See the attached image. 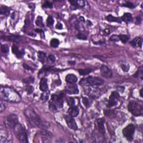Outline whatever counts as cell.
<instances>
[{
  "instance_id": "1",
  "label": "cell",
  "mask_w": 143,
  "mask_h": 143,
  "mask_svg": "<svg viewBox=\"0 0 143 143\" xmlns=\"http://www.w3.org/2000/svg\"><path fill=\"white\" fill-rule=\"evenodd\" d=\"M0 97L1 100L12 103L19 102L21 100V97L19 93L14 88L8 86L1 87Z\"/></svg>"
},
{
  "instance_id": "2",
  "label": "cell",
  "mask_w": 143,
  "mask_h": 143,
  "mask_svg": "<svg viewBox=\"0 0 143 143\" xmlns=\"http://www.w3.org/2000/svg\"><path fill=\"white\" fill-rule=\"evenodd\" d=\"M24 115L29 125L32 128H43V121L39 116L33 109L28 108L24 110Z\"/></svg>"
},
{
  "instance_id": "3",
  "label": "cell",
  "mask_w": 143,
  "mask_h": 143,
  "mask_svg": "<svg viewBox=\"0 0 143 143\" xmlns=\"http://www.w3.org/2000/svg\"><path fill=\"white\" fill-rule=\"evenodd\" d=\"M65 94L63 92L59 94H54L51 96V101L49 104V107L52 111H56L58 108H62L63 106V100Z\"/></svg>"
},
{
  "instance_id": "4",
  "label": "cell",
  "mask_w": 143,
  "mask_h": 143,
  "mask_svg": "<svg viewBox=\"0 0 143 143\" xmlns=\"http://www.w3.org/2000/svg\"><path fill=\"white\" fill-rule=\"evenodd\" d=\"M14 131L16 136L20 143H28V134H27L25 129L22 125L17 123L14 127Z\"/></svg>"
},
{
  "instance_id": "5",
  "label": "cell",
  "mask_w": 143,
  "mask_h": 143,
  "mask_svg": "<svg viewBox=\"0 0 143 143\" xmlns=\"http://www.w3.org/2000/svg\"><path fill=\"white\" fill-rule=\"evenodd\" d=\"M104 81L99 77L89 76L88 77L82 78L79 82V84L85 86H99L102 85Z\"/></svg>"
},
{
  "instance_id": "6",
  "label": "cell",
  "mask_w": 143,
  "mask_h": 143,
  "mask_svg": "<svg viewBox=\"0 0 143 143\" xmlns=\"http://www.w3.org/2000/svg\"><path fill=\"white\" fill-rule=\"evenodd\" d=\"M128 110L134 116H141L143 112V106L142 104L136 101H131L128 105Z\"/></svg>"
},
{
  "instance_id": "7",
  "label": "cell",
  "mask_w": 143,
  "mask_h": 143,
  "mask_svg": "<svg viewBox=\"0 0 143 143\" xmlns=\"http://www.w3.org/2000/svg\"><path fill=\"white\" fill-rule=\"evenodd\" d=\"M135 127L134 125L130 124H129L128 126L123 129L122 134L123 135L126 139L129 141H131L133 140V136L135 133Z\"/></svg>"
},
{
  "instance_id": "8",
  "label": "cell",
  "mask_w": 143,
  "mask_h": 143,
  "mask_svg": "<svg viewBox=\"0 0 143 143\" xmlns=\"http://www.w3.org/2000/svg\"><path fill=\"white\" fill-rule=\"evenodd\" d=\"M85 92L92 98L98 97L100 94V89L94 86H88L86 89Z\"/></svg>"
},
{
  "instance_id": "9",
  "label": "cell",
  "mask_w": 143,
  "mask_h": 143,
  "mask_svg": "<svg viewBox=\"0 0 143 143\" xmlns=\"http://www.w3.org/2000/svg\"><path fill=\"white\" fill-rule=\"evenodd\" d=\"M120 98V94L119 93L116 91H114L111 93V95L109 98L108 105L107 107H111L117 104L118 100Z\"/></svg>"
},
{
  "instance_id": "10",
  "label": "cell",
  "mask_w": 143,
  "mask_h": 143,
  "mask_svg": "<svg viewBox=\"0 0 143 143\" xmlns=\"http://www.w3.org/2000/svg\"><path fill=\"white\" fill-rule=\"evenodd\" d=\"M18 122V117L17 116L14 114H12V115H9L6 119V126H7L9 128H14V127L15 126V125H16Z\"/></svg>"
},
{
  "instance_id": "11",
  "label": "cell",
  "mask_w": 143,
  "mask_h": 143,
  "mask_svg": "<svg viewBox=\"0 0 143 143\" xmlns=\"http://www.w3.org/2000/svg\"><path fill=\"white\" fill-rule=\"evenodd\" d=\"M65 120L68 126L73 130H77L78 129V126L76 121L73 117L70 115H67L65 116Z\"/></svg>"
},
{
  "instance_id": "12",
  "label": "cell",
  "mask_w": 143,
  "mask_h": 143,
  "mask_svg": "<svg viewBox=\"0 0 143 143\" xmlns=\"http://www.w3.org/2000/svg\"><path fill=\"white\" fill-rule=\"evenodd\" d=\"M101 74L103 77L109 78L112 77V72L107 66L102 65L100 68Z\"/></svg>"
},
{
  "instance_id": "13",
  "label": "cell",
  "mask_w": 143,
  "mask_h": 143,
  "mask_svg": "<svg viewBox=\"0 0 143 143\" xmlns=\"http://www.w3.org/2000/svg\"><path fill=\"white\" fill-rule=\"evenodd\" d=\"M65 91L69 94H77L79 93V89L77 86L73 84H69L65 87Z\"/></svg>"
},
{
  "instance_id": "14",
  "label": "cell",
  "mask_w": 143,
  "mask_h": 143,
  "mask_svg": "<svg viewBox=\"0 0 143 143\" xmlns=\"http://www.w3.org/2000/svg\"><path fill=\"white\" fill-rule=\"evenodd\" d=\"M97 125V128L99 130L100 133L101 134H102L103 135H105L106 133V131H105V128L104 126V123H105V119L103 118H101V119H98L96 121Z\"/></svg>"
},
{
  "instance_id": "15",
  "label": "cell",
  "mask_w": 143,
  "mask_h": 143,
  "mask_svg": "<svg viewBox=\"0 0 143 143\" xmlns=\"http://www.w3.org/2000/svg\"><path fill=\"white\" fill-rule=\"evenodd\" d=\"M71 3V10H77L79 7H83L85 5V2L84 1H69Z\"/></svg>"
},
{
  "instance_id": "16",
  "label": "cell",
  "mask_w": 143,
  "mask_h": 143,
  "mask_svg": "<svg viewBox=\"0 0 143 143\" xmlns=\"http://www.w3.org/2000/svg\"><path fill=\"white\" fill-rule=\"evenodd\" d=\"M1 39H3L5 40L10 41V42H19L20 40L21 37L19 35H11L8 36H4V37H1Z\"/></svg>"
},
{
  "instance_id": "17",
  "label": "cell",
  "mask_w": 143,
  "mask_h": 143,
  "mask_svg": "<svg viewBox=\"0 0 143 143\" xmlns=\"http://www.w3.org/2000/svg\"><path fill=\"white\" fill-rule=\"evenodd\" d=\"M78 80V78L76 75L73 74H68L65 77V81L68 84H73L76 83Z\"/></svg>"
},
{
  "instance_id": "18",
  "label": "cell",
  "mask_w": 143,
  "mask_h": 143,
  "mask_svg": "<svg viewBox=\"0 0 143 143\" xmlns=\"http://www.w3.org/2000/svg\"><path fill=\"white\" fill-rule=\"evenodd\" d=\"M39 88L43 92L48 91V87L47 84V79L45 78H42L40 80V83H39Z\"/></svg>"
},
{
  "instance_id": "19",
  "label": "cell",
  "mask_w": 143,
  "mask_h": 143,
  "mask_svg": "<svg viewBox=\"0 0 143 143\" xmlns=\"http://www.w3.org/2000/svg\"><path fill=\"white\" fill-rule=\"evenodd\" d=\"M68 113L72 117H76L79 114V109L77 106L71 107L68 110Z\"/></svg>"
},
{
  "instance_id": "20",
  "label": "cell",
  "mask_w": 143,
  "mask_h": 143,
  "mask_svg": "<svg viewBox=\"0 0 143 143\" xmlns=\"http://www.w3.org/2000/svg\"><path fill=\"white\" fill-rule=\"evenodd\" d=\"M130 44L134 47H142V40L140 37H136L130 42Z\"/></svg>"
},
{
  "instance_id": "21",
  "label": "cell",
  "mask_w": 143,
  "mask_h": 143,
  "mask_svg": "<svg viewBox=\"0 0 143 143\" xmlns=\"http://www.w3.org/2000/svg\"><path fill=\"white\" fill-rule=\"evenodd\" d=\"M12 52L18 58H21L22 56V51H20L18 48L15 45L12 46Z\"/></svg>"
},
{
  "instance_id": "22",
  "label": "cell",
  "mask_w": 143,
  "mask_h": 143,
  "mask_svg": "<svg viewBox=\"0 0 143 143\" xmlns=\"http://www.w3.org/2000/svg\"><path fill=\"white\" fill-rule=\"evenodd\" d=\"M122 21L126 23H130L133 21V17L130 13H125L121 17Z\"/></svg>"
},
{
  "instance_id": "23",
  "label": "cell",
  "mask_w": 143,
  "mask_h": 143,
  "mask_svg": "<svg viewBox=\"0 0 143 143\" xmlns=\"http://www.w3.org/2000/svg\"><path fill=\"white\" fill-rule=\"evenodd\" d=\"M107 20L109 22H117L119 23H121V22L122 21L121 17H116L111 15H108L107 17Z\"/></svg>"
},
{
  "instance_id": "24",
  "label": "cell",
  "mask_w": 143,
  "mask_h": 143,
  "mask_svg": "<svg viewBox=\"0 0 143 143\" xmlns=\"http://www.w3.org/2000/svg\"><path fill=\"white\" fill-rule=\"evenodd\" d=\"M10 12V8L7 6H2L0 8V14L1 15H3L5 16H8Z\"/></svg>"
},
{
  "instance_id": "25",
  "label": "cell",
  "mask_w": 143,
  "mask_h": 143,
  "mask_svg": "<svg viewBox=\"0 0 143 143\" xmlns=\"http://www.w3.org/2000/svg\"><path fill=\"white\" fill-rule=\"evenodd\" d=\"M82 101H83V104L86 107H88L89 106H90V105L92 102V98L90 97L89 98H88L83 97V100H82Z\"/></svg>"
},
{
  "instance_id": "26",
  "label": "cell",
  "mask_w": 143,
  "mask_h": 143,
  "mask_svg": "<svg viewBox=\"0 0 143 143\" xmlns=\"http://www.w3.org/2000/svg\"><path fill=\"white\" fill-rule=\"evenodd\" d=\"M50 45L52 48H57L59 45V40L58 39H52L50 43Z\"/></svg>"
},
{
  "instance_id": "27",
  "label": "cell",
  "mask_w": 143,
  "mask_h": 143,
  "mask_svg": "<svg viewBox=\"0 0 143 143\" xmlns=\"http://www.w3.org/2000/svg\"><path fill=\"white\" fill-rule=\"evenodd\" d=\"M49 91L48 90L43 92L42 95H41V99H42V100H43L44 102L47 101L49 97Z\"/></svg>"
},
{
  "instance_id": "28",
  "label": "cell",
  "mask_w": 143,
  "mask_h": 143,
  "mask_svg": "<svg viewBox=\"0 0 143 143\" xmlns=\"http://www.w3.org/2000/svg\"><path fill=\"white\" fill-rule=\"evenodd\" d=\"M78 72H79V73L80 75H82V76H86V75L89 74V73L92 72V69L89 68L79 69V70L78 71Z\"/></svg>"
},
{
  "instance_id": "29",
  "label": "cell",
  "mask_w": 143,
  "mask_h": 143,
  "mask_svg": "<svg viewBox=\"0 0 143 143\" xmlns=\"http://www.w3.org/2000/svg\"><path fill=\"white\" fill-rule=\"evenodd\" d=\"M119 40H121L123 43H126L129 40V37L126 35H119Z\"/></svg>"
},
{
  "instance_id": "30",
  "label": "cell",
  "mask_w": 143,
  "mask_h": 143,
  "mask_svg": "<svg viewBox=\"0 0 143 143\" xmlns=\"http://www.w3.org/2000/svg\"><path fill=\"white\" fill-rule=\"evenodd\" d=\"M45 57H46L45 53L43 52V51H39V53H38L39 59L41 62L43 63H44L45 59Z\"/></svg>"
},
{
  "instance_id": "31",
  "label": "cell",
  "mask_w": 143,
  "mask_h": 143,
  "mask_svg": "<svg viewBox=\"0 0 143 143\" xmlns=\"http://www.w3.org/2000/svg\"><path fill=\"white\" fill-rule=\"evenodd\" d=\"M34 82V78L33 77H29L26 78L25 79L23 80V82L27 84V85H29V84L30 83H33Z\"/></svg>"
},
{
  "instance_id": "32",
  "label": "cell",
  "mask_w": 143,
  "mask_h": 143,
  "mask_svg": "<svg viewBox=\"0 0 143 143\" xmlns=\"http://www.w3.org/2000/svg\"><path fill=\"white\" fill-rule=\"evenodd\" d=\"M67 102L69 106L71 107L74 106L75 105V100L74 98L72 97H69L67 98Z\"/></svg>"
},
{
  "instance_id": "33",
  "label": "cell",
  "mask_w": 143,
  "mask_h": 143,
  "mask_svg": "<svg viewBox=\"0 0 143 143\" xmlns=\"http://www.w3.org/2000/svg\"><path fill=\"white\" fill-rule=\"evenodd\" d=\"M1 51L3 53H7L9 51V46L7 44L1 45Z\"/></svg>"
},
{
  "instance_id": "34",
  "label": "cell",
  "mask_w": 143,
  "mask_h": 143,
  "mask_svg": "<svg viewBox=\"0 0 143 143\" xmlns=\"http://www.w3.org/2000/svg\"><path fill=\"white\" fill-rule=\"evenodd\" d=\"M54 22V20L53 18L51 16H49L48 17L47 20H46V24H47L48 26H52Z\"/></svg>"
},
{
  "instance_id": "35",
  "label": "cell",
  "mask_w": 143,
  "mask_h": 143,
  "mask_svg": "<svg viewBox=\"0 0 143 143\" xmlns=\"http://www.w3.org/2000/svg\"><path fill=\"white\" fill-rule=\"evenodd\" d=\"M36 24L38 26H40V27H43L44 26L43 22L42 17L41 16L37 17L36 21Z\"/></svg>"
},
{
  "instance_id": "36",
  "label": "cell",
  "mask_w": 143,
  "mask_h": 143,
  "mask_svg": "<svg viewBox=\"0 0 143 143\" xmlns=\"http://www.w3.org/2000/svg\"><path fill=\"white\" fill-rule=\"evenodd\" d=\"M53 68V67H50V66H45V67H44L40 71L39 74H40V73H42V72H47L51 71Z\"/></svg>"
},
{
  "instance_id": "37",
  "label": "cell",
  "mask_w": 143,
  "mask_h": 143,
  "mask_svg": "<svg viewBox=\"0 0 143 143\" xmlns=\"http://www.w3.org/2000/svg\"><path fill=\"white\" fill-rule=\"evenodd\" d=\"M6 106H7V104L5 102L4 100H1V102H0V111L2 112L3 110H5Z\"/></svg>"
},
{
  "instance_id": "38",
  "label": "cell",
  "mask_w": 143,
  "mask_h": 143,
  "mask_svg": "<svg viewBox=\"0 0 143 143\" xmlns=\"http://www.w3.org/2000/svg\"><path fill=\"white\" fill-rule=\"evenodd\" d=\"M25 89L26 92L28 93L29 94L32 93L34 91V88L33 87V86H29V85L26 86Z\"/></svg>"
},
{
  "instance_id": "39",
  "label": "cell",
  "mask_w": 143,
  "mask_h": 143,
  "mask_svg": "<svg viewBox=\"0 0 143 143\" xmlns=\"http://www.w3.org/2000/svg\"><path fill=\"white\" fill-rule=\"evenodd\" d=\"M143 68L142 67H140L139 68L138 71L136 72V73H135V74L134 75V77H139V76H142L143 75Z\"/></svg>"
},
{
  "instance_id": "40",
  "label": "cell",
  "mask_w": 143,
  "mask_h": 143,
  "mask_svg": "<svg viewBox=\"0 0 143 143\" xmlns=\"http://www.w3.org/2000/svg\"><path fill=\"white\" fill-rule=\"evenodd\" d=\"M43 7L45 8H52L53 6L50 2H49L48 1H45L44 2V5H43Z\"/></svg>"
},
{
  "instance_id": "41",
  "label": "cell",
  "mask_w": 143,
  "mask_h": 143,
  "mask_svg": "<svg viewBox=\"0 0 143 143\" xmlns=\"http://www.w3.org/2000/svg\"><path fill=\"white\" fill-rule=\"evenodd\" d=\"M77 37L79 39H81V40H86V39H87L86 36L82 33L78 34L77 35Z\"/></svg>"
},
{
  "instance_id": "42",
  "label": "cell",
  "mask_w": 143,
  "mask_h": 143,
  "mask_svg": "<svg viewBox=\"0 0 143 143\" xmlns=\"http://www.w3.org/2000/svg\"><path fill=\"white\" fill-rule=\"evenodd\" d=\"M125 7H129V8H133L135 7V6H134V5H133V3H131V2H127L126 3H125L124 5H123Z\"/></svg>"
},
{
  "instance_id": "43",
  "label": "cell",
  "mask_w": 143,
  "mask_h": 143,
  "mask_svg": "<svg viewBox=\"0 0 143 143\" xmlns=\"http://www.w3.org/2000/svg\"><path fill=\"white\" fill-rule=\"evenodd\" d=\"M121 68L123 71H124L125 72H127L129 69V66L128 65H126V64H122L121 65Z\"/></svg>"
},
{
  "instance_id": "44",
  "label": "cell",
  "mask_w": 143,
  "mask_h": 143,
  "mask_svg": "<svg viewBox=\"0 0 143 143\" xmlns=\"http://www.w3.org/2000/svg\"><path fill=\"white\" fill-rule=\"evenodd\" d=\"M30 24V19L29 16L26 17V19L25 20V25H24V29H26L29 26V25Z\"/></svg>"
},
{
  "instance_id": "45",
  "label": "cell",
  "mask_w": 143,
  "mask_h": 143,
  "mask_svg": "<svg viewBox=\"0 0 143 143\" xmlns=\"http://www.w3.org/2000/svg\"><path fill=\"white\" fill-rule=\"evenodd\" d=\"M110 40L111 41H119V35H112L111 37H110Z\"/></svg>"
},
{
  "instance_id": "46",
  "label": "cell",
  "mask_w": 143,
  "mask_h": 143,
  "mask_svg": "<svg viewBox=\"0 0 143 143\" xmlns=\"http://www.w3.org/2000/svg\"><path fill=\"white\" fill-rule=\"evenodd\" d=\"M48 59L50 60L51 62H54L55 60V58L53 55L50 54V55H49V57H48Z\"/></svg>"
},
{
  "instance_id": "47",
  "label": "cell",
  "mask_w": 143,
  "mask_h": 143,
  "mask_svg": "<svg viewBox=\"0 0 143 143\" xmlns=\"http://www.w3.org/2000/svg\"><path fill=\"white\" fill-rule=\"evenodd\" d=\"M23 67H24V68L25 69H27V70H32L31 68L30 67L29 65H28V64H26V63H24V64H23Z\"/></svg>"
},
{
  "instance_id": "48",
  "label": "cell",
  "mask_w": 143,
  "mask_h": 143,
  "mask_svg": "<svg viewBox=\"0 0 143 143\" xmlns=\"http://www.w3.org/2000/svg\"><path fill=\"white\" fill-rule=\"evenodd\" d=\"M56 28L57 29H59V30L62 29L63 25L62 24H60V23H58V24H57V25H56Z\"/></svg>"
},
{
  "instance_id": "49",
  "label": "cell",
  "mask_w": 143,
  "mask_h": 143,
  "mask_svg": "<svg viewBox=\"0 0 143 143\" xmlns=\"http://www.w3.org/2000/svg\"><path fill=\"white\" fill-rule=\"evenodd\" d=\"M110 30H109L108 29H105L104 31H103V34H104L105 35H108L109 34H110Z\"/></svg>"
},
{
  "instance_id": "50",
  "label": "cell",
  "mask_w": 143,
  "mask_h": 143,
  "mask_svg": "<svg viewBox=\"0 0 143 143\" xmlns=\"http://www.w3.org/2000/svg\"><path fill=\"white\" fill-rule=\"evenodd\" d=\"M136 24H140V23L141 22V19L139 17H136Z\"/></svg>"
},
{
  "instance_id": "51",
  "label": "cell",
  "mask_w": 143,
  "mask_h": 143,
  "mask_svg": "<svg viewBox=\"0 0 143 143\" xmlns=\"http://www.w3.org/2000/svg\"><path fill=\"white\" fill-rule=\"evenodd\" d=\"M142 91H143V89H141V90H140V96H142V97L143 96V95H142Z\"/></svg>"
}]
</instances>
